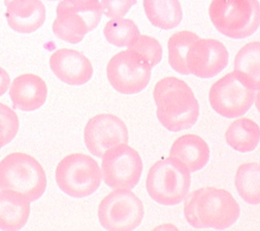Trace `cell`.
<instances>
[{
  "instance_id": "cell-1",
  "label": "cell",
  "mask_w": 260,
  "mask_h": 231,
  "mask_svg": "<svg viewBox=\"0 0 260 231\" xmlns=\"http://www.w3.org/2000/svg\"><path fill=\"white\" fill-rule=\"evenodd\" d=\"M184 201V216L192 227L198 229H227L239 220L241 215L239 204L224 189L201 188L188 193Z\"/></svg>"
},
{
  "instance_id": "cell-2",
  "label": "cell",
  "mask_w": 260,
  "mask_h": 231,
  "mask_svg": "<svg viewBox=\"0 0 260 231\" xmlns=\"http://www.w3.org/2000/svg\"><path fill=\"white\" fill-rule=\"evenodd\" d=\"M153 96L157 119L169 131L187 130L198 122L200 105L184 81L166 77L155 85Z\"/></svg>"
},
{
  "instance_id": "cell-3",
  "label": "cell",
  "mask_w": 260,
  "mask_h": 231,
  "mask_svg": "<svg viewBox=\"0 0 260 231\" xmlns=\"http://www.w3.org/2000/svg\"><path fill=\"white\" fill-rule=\"evenodd\" d=\"M47 189V176L41 163L32 156L17 152L0 161V190L23 194L37 202Z\"/></svg>"
},
{
  "instance_id": "cell-4",
  "label": "cell",
  "mask_w": 260,
  "mask_h": 231,
  "mask_svg": "<svg viewBox=\"0 0 260 231\" xmlns=\"http://www.w3.org/2000/svg\"><path fill=\"white\" fill-rule=\"evenodd\" d=\"M209 16L221 35L244 40L260 26V4L258 0H212Z\"/></svg>"
},
{
  "instance_id": "cell-5",
  "label": "cell",
  "mask_w": 260,
  "mask_h": 231,
  "mask_svg": "<svg viewBox=\"0 0 260 231\" xmlns=\"http://www.w3.org/2000/svg\"><path fill=\"white\" fill-rule=\"evenodd\" d=\"M191 186V173L179 160L169 157L152 165L147 180L146 188L154 202L166 207L181 204Z\"/></svg>"
},
{
  "instance_id": "cell-6",
  "label": "cell",
  "mask_w": 260,
  "mask_h": 231,
  "mask_svg": "<svg viewBox=\"0 0 260 231\" xmlns=\"http://www.w3.org/2000/svg\"><path fill=\"white\" fill-rule=\"evenodd\" d=\"M59 189L73 198H85L94 194L102 184V170L91 156L82 153L64 157L56 168Z\"/></svg>"
},
{
  "instance_id": "cell-7",
  "label": "cell",
  "mask_w": 260,
  "mask_h": 231,
  "mask_svg": "<svg viewBox=\"0 0 260 231\" xmlns=\"http://www.w3.org/2000/svg\"><path fill=\"white\" fill-rule=\"evenodd\" d=\"M145 210L140 198L129 189H114L101 202L99 220L110 231H130L143 222Z\"/></svg>"
},
{
  "instance_id": "cell-8",
  "label": "cell",
  "mask_w": 260,
  "mask_h": 231,
  "mask_svg": "<svg viewBox=\"0 0 260 231\" xmlns=\"http://www.w3.org/2000/svg\"><path fill=\"white\" fill-rule=\"evenodd\" d=\"M209 101L218 115L229 119L240 118L246 115L254 104L255 90L234 71L213 84Z\"/></svg>"
},
{
  "instance_id": "cell-9",
  "label": "cell",
  "mask_w": 260,
  "mask_h": 231,
  "mask_svg": "<svg viewBox=\"0 0 260 231\" xmlns=\"http://www.w3.org/2000/svg\"><path fill=\"white\" fill-rule=\"evenodd\" d=\"M152 68L139 53L122 51L108 63L107 77L112 87L119 93L134 95L144 91L151 80Z\"/></svg>"
},
{
  "instance_id": "cell-10",
  "label": "cell",
  "mask_w": 260,
  "mask_h": 231,
  "mask_svg": "<svg viewBox=\"0 0 260 231\" xmlns=\"http://www.w3.org/2000/svg\"><path fill=\"white\" fill-rule=\"evenodd\" d=\"M102 159V176L108 187L133 190L139 184L143 160L137 150L121 144L108 150Z\"/></svg>"
},
{
  "instance_id": "cell-11",
  "label": "cell",
  "mask_w": 260,
  "mask_h": 231,
  "mask_svg": "<svg viewBox=\"0 0 260 231\" xmlns=\"http://www.w3.org/2000/svg\"><path fill=\"white\" fill-rule=\"evenodd\" d=\"M53 23L54 35L61 41L75 45L99 26L103 12L101 4L94 7H75L61 0Z\"/></svg>"
},
{
  "instance_id": "cell-12",
  "label": "cell",
  "mask_w": 260,
  "mask_h": 231,
  "mask_svg": "<svg viewBox=\"0 0 260 231\" xmlns=\"http://www.w3.org/2000/svg\"><path fill=\"white\" fill-rule=\"evenodd\" d=\"M128 129L123 120L111 114L91 118L84 129V142L91 155L102 158L111 148L128 144Z\"/></svg>"
},
{
  "instance_id": "cell-13",
  "label": "cell",
  "mask_w": 260,
  "mask_h": 231,
  "mask_svg": "<svg viewBox=\"0 0 260 231\" xmlns=\"http://www.w3.org/2000/svg\"><path fill=\"white\" fill-rule=\"evenodd\" d=\"M230 55L226 47L213 39H199L193 43L187 54L190 75L201 79H212L229 65Z\"/></svg>"
},
{
  "instance_id": "cell-14",
  "label": "cell",
  "mask_w": 260,
  "mask_h": 231,
  "mask_svg": "<svg viewBox=\"0 0 260 231\" xmlns=\"http://www.w3.org/2000/svg\"><path fill=\"white\" fill-rule=\"evenodd\" d=\"M50 68L62 83L71 86L87 84L93 76L90 60L81 52L73 49H60L50 57Z\"/></svg>"
},
{
  "instance_id": "cell-15",
  "label": "cell",
  "mask_w": 260,
  "mask_h": 231,
  "mask_svg": "<svg viewBox=\"0 0 260 231\" xmlns=\"http://www.w3.org/2000/svg\"><path fill=\"white\" fill-rule=\"evenodd\" d=\"M7 22L20 35L39 30L46 21V8L42 0H5Z\"/></svg>"
},
{
  "instance_id": "cell-16",
  "label": "cell",
  "mask_w": 260,
  "mask_h": 231,
  "mask_svg": "<svg viewBox=\"0 0 260 231\" xmlns=\"http://www.w3.org/2000/svg\"><path fill=\"white\" fill-rule=\"evenodd\" d=\"M10 97L15 109L34 112L45 105L48 87L40 76L24 74L17 77L11 84Z\"/></svg>"
},
{
  "instance_id": "cell-17",
  "label": "cell",
  "mask_w": 260,
  "mask_h": 231,
  "mask_svg": "<svg viewBox=\"0 0 260 231\" xmlns=\"http://www.w3.org/2000/svg\"><path fill=\"white\" fill-rule=\"evenodd\" d=\"M210 154V148L204 139L197 135H185L174 142L170 157L179 160L193 174L206 167Z\"/></svg>"
},
{
  "instance_id": "cell-18",
  "label": "cell",
  "mask_w": 260,
  "mask_h": 231,
  "mask_svg": "<svg viewBox=\"0 0 260 231\" xmlns=\"http://www.w3.org/2000/svg\"><path fill=\"white\" fill-rule=\"evenodd\" d=\"M30 202L23 194L15 191H0V229L18 231L28 222Z\"/></svg>"
},
{
  "instance_id": "cell-19",
  "label": "cell",
  "mask_w": 260,
  "mask_h": 231,
  "mask_svg": "<svg viewBox=\"0 0 260 231\" xmlns=\"http://www.w3.org/2000/svg\"><path fill=\"white\" fill-rule=\"evenodd\" d=\"M144 10L150 23L164 30L178 27L183 19L179 0H144Z\"/></svg>"
},
{
  "instance_id": "cell-20",
  "label": "cell",
  "mask_w": 260,
  "mask_h": 231,
  "mask_svg": "<svg viewBox=\"0 0 260 231\" xmlns=\"http://www.w3.org/2000/svg\"><path fill=\"white\" fill-rule=\"evenodd\" d=\"M225 141L238 152H252L260 143V127L251 119L239 118L227 128Z\"/></svg>"
},
{
  "instance_id": "cell-21",
  "label": "cell",
  "mask_w": 260,
  "mask_h": 231,
  "mask_svg": "<svg viewBox=\"0 0 260 231\" xmlns=\"http://www.w3.org/2000/svg\"><path fill=\"white\" fill-rule=\"evenodd\" d=\"M235 72L253 90H260V42L248 43L237 53Z\"/></svg>"
},
{
  "instance_id": "cell-22",
  "label": "cell",
  "mask_w": 260,
  "mask_h": 231,
  "mask_svg": "<svg viewBox=\"0 0 260 231\" xmlns=\"http://www.w3.org/2000/svg\"><path fill=\"white\" fill-rule=\"evenodd\" d=\"M235 184L239 195L246 204L260 205V163L248 162L240 165Z\"/></svg>"
},
{
  "instance_id": "cell-23",
  "label": "cell",
  "mask_w": 260,
  "mask_h": 231,
  "mask_svg": "<svg viewBox=\"0 0 260 231\" xmlns=\"http://www.w3.org/2000/svg\"><path fill=\"white\" fill-rule=\"evenodd\" d=\"M199 39L198 35L187 30L176 32L170 38L168 43L169 63L178 74L190 75L187 66V54L192 44Z\"/></svg>"
},
{
  "instance_id": "cell-24",
  "label": "cell",
  "mask_w": 260,
  "mask_h": 231,
  "mask_svg": "<svg viewBox=\"0 0 260 231\" xmlns=\"http://www.w3.org/2000/svg\"><path fill=\"white\" fill-rule=\"evenodd\" d=\"M104 35L111 45L118 48H128L141 32L133 20L119 18L112 19L106 24Z\"/></svg>"
},
{
  "instance_id": "cell-25",
  "label": "cell",
  "mask_w": 260,
  "mask_h": 231,
  "mask_svg": "<svg viewBox=\"0 0 260 231\" xmlns=\"http://www.w3.org/2000/svg\"><path fill=\"white\" fill-rule=\"evenodd\" d=\"M128 49L139 53L147 60L152 69L160 63L162 55H164L160 43L156 39L145 35L138 36L135 41L130 44Z\"/></svg>"
},
{
  "instance_id": "cell-26",
  "label": "cell",
  "mask_w": 260,
  "mask_h": 231,
  "mask_svg": "<svg viewBox=\"0 0 260 231\" xmlns=\"http://www.w3.org/2000/svg\"><path fill=\"white\" fill-rule=\"evenodd\" d=\"M19 131V118L15 111L0 103V145L10 144Z\"/></svg>"
},
{
  "instance_id": "cell-27",
  "label": "cell",
  "mask_w": 260,
  "mask_h": 231,
  "mask_svg": "<svg viewBox=\"0 0 260 231\" xmlns=\"http://www.w3.org/2000/svg\"><path fill=\"white\" fill-rule=\"evenodd\" d=\"M137 3V0H102L101 7L107 18L119 19L124 18Z\"/></svg>"
},
{
  "instance_id": "cell-28",
  "label": "cell",
  "mask_w": 260,
  "mask_h": 231,
  "mask_svg": "<svg viewBox=\"0 0 260 231\" xmlns=\"http://www.w3.org/2000/svg\"><path fill=\"white\" fill-rule=\"evenodd\" d=\"M11 86V78L8 72L0 66V97L9 91Z\"/></svg>"
},
{
  "instance_id": "cell-29",
  "label": "cell",
  "mask_w": 260,
  "mask_h": 231,
  "mask_svg": "<svg viewBox=\"0 0 260 231\" xmlns=\"http://www.w3.org/2000/svg\"><path fill=\"white\" fill-rule=\"evenodd\" d=\"M75 7H94L100 5V0H64Z\"/></svg>"
},
{
  "instance_id": "cell-30",
  "label": "cell",
  "mask_w": 260,
  "mask_h": 231,
  "mask_svg": "<svg viewBox=\"0 0 260 231\" xmlns=\"http://www.w3.org/2000/svg\"><path fill=\"white\" fill-rule=\"evenodd\" d=\"M255 106H256V109L257 111L260 113V90H258L256 96H255Z\"/></svg>"
},
{
  "instance_id": "cell-31",
  "label": "cell",
  "mask_w": 260,
  "mask_h": 231,
  "mask_svg": "<svg viewBox=\"0 0 260 231\" xmlns=\"http://www.w3.org/2000/svg\"><path fill=\"white\" fill-rule=\"evenodd\" d=\"M3 148H4V147H3V146H2V145H0V150H2V149H3Z\"/></svg>"
}]
</instances>
